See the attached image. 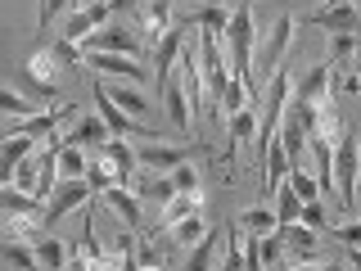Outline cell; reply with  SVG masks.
Wrapping results in <instances>:
<instances>
[{"label":"cell","mask_w":361,"mask_h":271,"mask_svg":"<svg viewBox=\"0 0 361 271\" xmlns=\"http://www.w3.org/2000/svg\"><path fill=\"white\" fill-rule=\"evenodd\" d=\"M27 77L45 100H54V90H59V59H54L50 45H37V50L27 54Z\"/></svg>","instance_id":"obj_12"},{"label":"cell","mask_w":361,"mask_h":271,"mask_svg":"<svg viewBox=\"0 0 361 271\" xmlns=\"http://www.w3.org/2000/svg\"><path fill=\"white\" fill-rule=\"evenodd\" d=\"M253 0H240V5L231 9V28H226V37H231V77H244L253 73Z\"/></svg>","instance_id":"obj_3"},{"label":"cell","mask_w":361,"mask_h":271,"mask_svg":"<svg viewBox=\"0 0 361 271\" xmlns=\"http://www.w3.org/2000/svg\"><path fill=\"white\" fill-rule=\"evenodd\" d=\"M109 90V100H113V104H118L122 113H131V118H140V122H149V100H145L140 95V90H131V86H104Z\"/></svg>","instance_id":"obj_27"},{"label":"cell","mask_w":361,"mask_h":271,"mask_svg":"<svg viewBox=\"0 0 361 271\" xmlns=\"http://www.w3.org/2000/svg\"><path fill=\"white\" fill-rule=\"evenodd\" d=\"M240 226H244V235H257V240H262V235H271L280 222H276V212H271V208H248L244 217H240Z\"/></svg>","instance_id":"obj_33"},{"label":"cell","mask_w":361,"mask_h":271,"mask_svg":"<svg viewBox=\"0 0 361 271\" xmlns=\"http://www.w3.org/2000/svg\"><path fill=\"white\" fill-rule=\"evenodd\" d=\"M41 217L37 212H9V217H0V240H23V244H37L41 240Z\"/></svg>","instance_id":"obj_19"},{"label":"cell","mask_w":361,"mask_h":271,"mask_svg":"<svg viewBox=\"0 0 361 271\" xmlns=\"http://www.w3.org/2000/svg\"><path fill=\"white\" fill-rule=\"evenodd\" d=\"M285 271H338V267H330V263H285Z\"/></svg>","instance_id":"obj_44"},{"label":"cell","mask_w":361,"mask_h":271,"mask_svg":"<svg viewBox=\"0 0 361 271\" xmlns=\"http://www.w3.org/2000/svg\"><path fill=\"white\" fill-rule=\"evenodd\" d=\"M334 77H338V68H334L330 59L316 64L307 77H298V82H293V109H307V104L330 100V95H334Z\"/></svg>","instance_id":"obj_5"},{"label":"cell","mask_w":361,"mask_h":271,"mask_svg":"<svg viewBox=\"0 0 361 271\" xmlns=\"http://www.w3.org/2000/svg\"><path fill=\"white\" fill-rule=\"evenodd\" d=\"M302 226H312V231H330V222H325V203L321 199H312V203H302Z\"/></svg>","instance_id":"obj_41"},{"label":"cell","mask_w":361,"mask_h":271,"mask_svg":"<svg viewBox=\"0 0 361 271\" xmlns=\"http://www.w3.org/2000/svg\"><path fill=\"white\" fill-rule=\"evenodd\" d=\"M167 181H172V190H176V195H199V172H195L190 163L172 167V172H167Z\"/></svg>","instance_id":"obj_39"},{"label":"cell","mask_w":361,"mask_h":271,"mask_svg":"<svg viewBox=\"0 0 361 271\" xmlns=\"http://www.w3.org/2000/svg\"><path fill=\"white\" fill-rule=\"evenodd\" d=\"M90 195H95V190L86 186V176H77V181H59V186H54V195H50V208L41 212V226L50 231V226H54V222H63L73 208H86Z\"/></svg>","instance_id":"obj_4"},{"label":"cell","mask_w":361,"mask_h":271,"mask_svg":"<svg viewBox=\"0 0 361 271\" xmlns=\"http://www.w3.org/2000/svg\"><path fill=\"white\" fill-rule=\"evenodd\" d=\"M109 23V5L104 0H90V5H82V9H68V18H63V37L59 41H68V45H82L95 28H104Z\"/></svg>","instance_id":"obj_6"},{"label":"cell","mask_w":361,"mask_h":271,"mask_svg":"<svg viewBox=\"0 0 361 271\" xmlns=\"http://www.w3.org/2000/svg\"><path fill=\"white\" fill-rule=\"evenodd\" d=\"M135 28H140V45H145V50H154V45L167 37V28H172V5H167V0L135 5Z\"/></svg>","instance_id":"obj_7"},{"label":"cell","mask_w":361,"mask_h":271,"mask_svg":"<svg viewBox=\"0 0 361 271\" xmlns=\"http://www.w3.org/2000/svg\"><path fill=\"white\" fill-rule=\"evenodd\" d=\"M63 9H73V0H41V28H50Z\"/></svg>","instance_id":"obj_42"},{"label":"cell","mask_w":361,"mask_h":271,"mask_svg":"<svg viewBox=\"0 0 361 271\" xmlns=\"http://www.w3.org/2000/svg\"><path fill=\"white\" fill-rule=\"evenodd\" d=\"M86 186L95 190V195H104L109 186H118V167H113V158H109L104 150L86 158Z\"/></svg>","instance_id":"obj_21"},{"label":"cell","mask_w":361,"mask_h":271,"mask_svg":"<svg viewBox=\"0 0 361 271\" xmlns=\"http://www.w3.org/2000/svg\"><path fill=\"white\" fill-rule=\"evenodd\" d=\"M312 23L325 28V32H334V37H361V14H357L353 0H330L325 9L312 14Z\"/></svg>","instance_id":"obj_8"},{"label":"cell","mask_w":361,"mask_h":271,"mask_svg":"<svg viewBox=\"0 0 361 271\" xmlns=\"http://www.w3.org/2000/svg\"><path fill=\"white\" fill-rule=\"evenodd\" d=\"M180 50H185V28H180V23H172V28H167V37L154 45V82H158V90L172 82Z\"/></svg>","instance_id":"obj_10"},{"label":"cell","mask_w":361,"mask_h":271,"mask_svg":"<svg viewBox=\"0 0 361 271\" xmlns=\"http://www.w3.org/2000/svg\"><path fill=\"white\" fill-rule=\"evenodd\" d=\"M298 217H302V199L293 195L289 181H280V190H276V222L280 226H293Z\"/></svg>","instance_id":"obj_30"},{"label":"cell","mask_w":361,"mask_h":271,"mask_svg":"<svg viewBox=\"0 0 361 271\" xmlns=\"http://www.w3.org/2000/svg\"><path fill=\"white\" fill-rule=\"evenodd\" d=\"M203 28V32H217V37H226V28H231V9L226 5H203V9H195L190 18H180V28Z\"/></svg>","instance_id":"obj_25"},{"label":"cell","mask_w":361,"mask_h":271,"mask_svg":"<svg viewBox=\"0 0 361 271\" xmlns=\"http://www.w3.org/2000/svg\"><path fill=\"white\" fill-rule=\"evenodd\" d=\"M199 203H203V195H172V199L163 203V217H158V231H172L176 222L195 217V212H199Z\"/></svg>","instance_id":"obj_23"},{"label":"cell","mask_w":361,"mask_h":271,"mask_svg":"<svg viewBox=\"0 0 361 271\" xmlns=\"http://www.w3.org/2000/svg\"><path fill=\"white\" fill-rule=\"evenodd\" d=\"M0 208H9V212H37L41 199L37 195H23V190H14V186H0Z\"/></svg>","instance_id":"obj_35"},{"label":"cell","mask_w":361,"mask_h":271,"mask_svg":"<svg viewBox=\"0 0 361 271\" xmlns=\"http://www.w3.org/2000/svg\"><path fill=\"white\" fill-rule=\"evenodd\" d=\"M109 127H104V118H82L73 127V136H63V140H73V145H82V150H99V145H109Z\"/></svg>","instance_id":"obj_26"},{"label":"cell","mask_w":361,"mask_h":271,"mask_svg":"<svg viewBox=\"0 0 361 271\" xmlns=\"http://www.w3.org/2000/svg\"><path fill=\"white\" fill-rule=\"evenodd\" d=\"M122 271H140V258H135V240L122 235Z\"/></svg>","instance_id":"obj_43"},{"label":"cell","mask_w":361,"mask_h":271,"mask_svg":"<svg viewBox=\"0 0 361 271\" xmlns=\"http://www.w3.org/2000/svg\"><path fill=\"white\" fill-rule=\"evenodd\" d=\"M104 199H109V208L113 212H118V217L122 222H127V231H140V203H135V195H131V190H122V186H109L104 190Z\"/></svg>","instance_id":"obj_22"},{"label":"cell","mask_w":361,"mask_h":271,"mask_svg":"<svg viewBox=\"0 0 361 271\" xmlns=\"http://www.w3.org/2000/svg\"><path fill=\"white\" fill-rule=\"evenodd\" d=\"M0 113H14V118H32V113H37V100H23L18 90H5V86H0Z\"/></svg>","instance_id":"obj_38"},{"label":"cell","mask_w":361,"mask_h":271,"mask_svg":"<svg viewBox=\"0 0 361 271\" xmlns=\"http://www.w3.org/2000/svg\"><path fill=\"white\" fill-rule=\"evenodd\" d=\"M158 100L167 104V118L176 122L180 131H190V122H195V113H190V95H185V82L172 73V82H167L163 90H158Z\"/></svg>","instance_id":"obj_18"},{"label":"cell","mask_w":361,"mask_h":271,"mask_svg":"<svg viewBox=\"0 0 361 271\" xmlns=\"http://www.w3.org/2000/svg\"><path fill=\"white\" fill-rule=\"evenodd\" d=\"M167 235V240H172V244H199L203 240V235H208V222H203L199 217V212H195V217H185V222H176L172 226V231H163Z\"/></svg>","instance_id":"obj_32"},{"label":"cell","mask_w":361,"mask_h":271,"mask_svg":"<svg viewBox=\"0 0 361 271\" xmlns=\"http://www.w3.org/2000/svg\"><path fill=\"white\" fill-rule=\"evenodd\" d=\"M199 73H203V90H208V113H212V122H217L226 86H231V54L221 50L217 32H203L199 37Z\"/></svg>","instance_id":"obj_1"},{"label":"cell","mask_w":361,"mask_h":271,"mask_svg":"<svg viewBox=\"0 0 361 271\" xmlns=\"http://www.w3.org/2000/svg\"><path fill=\"white\" fill-rule=\"evenodd\" d=\"M59 176H63V181L86 176V150H82V145H73V140L59 145Z\"/></svg>","instance_id":"obj_31"},{"label":"cell","mask_w":361,"mask_h":271,"mask_svg":"<svg viewBox=\"0 0 361 271\" xmlns=\"http://www.w3.org/2000/svg\"><path fill=\"white\" fill-rule=\"evenodd\" d=\"M27 154H37V136H5L0 131V186H14V172Z\"/></svg>","instance_id":"obj_15"},{"label":"cell","mask_w":361,"mask_h":271,"mask_svg":"<svg viewBox=\"0 0 361 271\" xmlns=\"http://www.w3.org/2000/svg\"><path fill=\"white\" fill-rule=\"evenodd\" d=\"M334 172H338V208L357 212V181H361V127L334 140Z\"/></svg>","instance_id":"obj_2"},{"label":"cell","mask_w":361,"mask_h":271,"mask_svg":"<svg viewBox=\"0 0 361 271\" xmlns=\"http://www.w3.org/2000/svg\"><path fill=\"white\" fill-rule=\"evenodd\" d=\"M73 109H50V113H32V118H23L14 131H5V136H54V127L68 118Z\"/></svg>","instance_id":"obj_24"},{"label":"cell","mask_w":361,"mask_h":271,"mask_svg":"<svg viewBox=\"0 0 361 271\" xmlns=\"http://www.w3.org/2000/svg\"><path fill=\"white\" fill-rule=\"evenodd\" d=\"M109 9H135V0H104Z\"/></svg>","instance_id":"obj_46"},{"label":"cell","mask_w":361,"mask_h":271,"mask_svg":"<svg viewBox=\"0 0 361 271\" xmlns=\"http://www.w3.org/2000/svg\"><path fill=\"white\" fill-rule=\"evenodd\" d=\"M135 163L145 172H172V167L190 163V150H172V145H140L135 150Z\"/></svg>","instance_id":"obj_17"},{"label":"cell","mask_w":361,"mask_h":271,"mask_svg":"<svg viewBox=\"0 0 361 271\" xmlns=\"http://www.w3.org/2000/svg\"><path fill=\"white\" fill-rule=\"evenodd\" d=\"M82 64L90 68V73H109V77H127V82H135L140 86L145 77V64H135V59H127V54H104V50H95V54H82Z\"/></svg>","instance_id":"obj_14"},{"label":"cell","mask_w":361,"mask_h":271,"mask_svg":"<svg viewBox=\"0 0 361 271\" xmlns=\"http://www.w3.org/2000/svg\"><path fill=\"white\" fill-rule=\"evenodd\" d=\"M0 258H5L14 271H37V244H23V240H0Z\"/></svg>","instance_id":"obj_29"},{"label":"cell","mask_w":361,"mask_h":271,"mask_svg":"<svg viewBox=\"0 0 361 271\" xmlns=\"http://www.w3.org/2000/svg\"><path fill=\"white\" fill-rule=\"evenodd\" d=\"M276 235H280V244H285V263H293V267H298V263H316V258H321V253H316V231H312V226H302V222H293V226H276Z\"/></svg>","instance_id":"obj_11"},{"label":"cell","mask_w":361,"mask_h":271,"mask_svg":"<svg viewBox=\"0 0 361 271\" xmlns=\"http://www.w3.org/2000/svg\"><path fill=\"white\" fill-rule=\"evenodd\" d=\"M104 154L113 158V167H118V186L131 190V186H135V172H140V163H135V150L122 140V136H113V140L104 145Z\"/></svg>","instance_id":"obj_20"},{"label":"cell","mask_w":361,"mask_h":271,"mask_svg":"<svg viewBox=\"0 0 361 271\" xmlns=\"http://www.w3.org/2000/svg\"><path fill=\"white\" fill-rule=\"evenodd\" d=\"M212 253H217V235L208 231V235L195 244V253L185 258V267H180V271H212Z\"/></svg>","instance_id":"obj_34"},{"label":"cell","mask_w":361,"mask_h":271,"mask_svg":"<svg viewBox=\"0 0 361 271\" xmlns=\"http://www.w3.org/2000/svg\"><path fill=\"white\" fill-rule=\"evenodd\" d=\"M289 186H293V195H298L302 203H312V199H321V186H316V176H307L302 167H289Z\"/></svg>","instance_id":"obj_37"},{"label":"cell","mask_w":361,"mask_h":271,"mask_svg":"<svg viewBox=\"0 0 361 271\" xmlns=\"http://www.w3.org/2000/svg\"><path fill=\"white\" fill-rule=\"evenodd\" d=\"M135 258H140V271H163V263H167L163 244H149V240L135 248Z\"/></svg>","instance_id":"obj_40"},{"label":"cell","mask_w":361,"mask_h":271,"mask_svg":"<svg viewBox=\"0 0 361 271\" xmlns=\"http://www.w3.org/2000/svg\"><path fill=\"white\" fill-rule=\"evenodd\" d=\"M348 263H353L361 271V244H348Z\"/></svg>","instance_id":"obj_45"},{"label":"cell","mask_w":361,"mask_h":271,"mask_svg":"<svg viewBox=\"0 0 361 271\" xmlns=\"http://www.w3.org/2000/svg\"><path fill=\"white\" fill-rule=\"evenodd\" d=\"M212 5H221V0H212Z\"/></svg>","instance_id":"obj_47"},{"label":"cell","mask_w":361,"mask_h":271,"mask_svg":"<svg viewBox=\"0 0 361 271\" xmlns=\"http://www.w3.org/2000/svg\"><path fill=\"white\" fill-rule=\"evenodd\" d=\"M95 104H99V118H104V127L113 131V136H154L149 131V122H140V118H131V113H122L118 104L109 100V90H104V82H95Z\"/></svg>","instance_id":"obj_9"},{"label":"cell","mask_w":361,"mask_h":271,"mask_svg":"<svg viewBox=\"0 0 361 271\" xmlns=\"http://www.w3.org/2000/svg\"><path fill=\"white\" fill-rule=\"evenodd\" d=\"M257 122H262V104H248V109H240V113H231V118H226V136H231V140H226V163L235 158L240 145L253 140Z\"/></svg>","instance_id":"obj_16"},{"label":"cell","mask_w":361,"mask_h":271,"mask_svg":"<svg viewBox=\"0 0 361 271\" xmlns=\"http://www.w3.org/2000/svg\"><path fill=\"white\" fill-rule=\"evenodd\" d=\"M86 45V54H95V50H104V54H127V59H135V54H140V41L131 37V32H122V28H95L90 32V37L82 41Z\"/></svg>","instance_id":"obj_13"},{"label":"cell","mask_w":361,"mask_h":271,"mask_svg":"<svg viewBox=\"0 0 361 271\" xmlns=\"http://www.w3.org/2000/svg\"><path fill=\"white\" fill-rule=\"evenodd\" d=\"M248 109V86L244 77H231V86H226V100H221V118H231V113Z\"/></svg>","instance_id":"obj_36"},{"label":"cell","mask_w":361,"mask_h":271,"mask_svg":"<svg viewBox=\"0 0 361 271\" xmlns=\"http://www.w3.org/2000/svg\"><path fill=\"white\" fill-rule=\"evenodd\" d=\"M37 263H41V271H63L68 267V240L41 235L37 240Z\"/></svg>","instance_id":"obj_28"}]
</instances>
